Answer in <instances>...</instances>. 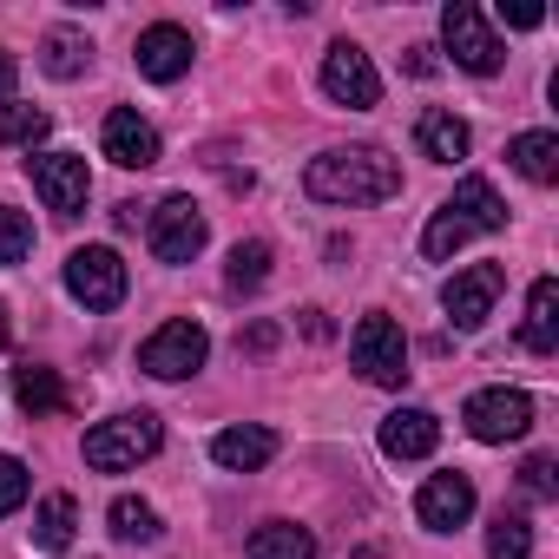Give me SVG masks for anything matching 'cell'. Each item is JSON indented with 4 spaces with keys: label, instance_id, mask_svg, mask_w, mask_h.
I'll return each instance as SVG.
<instances>
[{
    "label": "cell",
    "instance_id": "23",
    "mask_svg": "<svg viewBox=\"0 0 559 559\" xmlns=\"http://www.w3.org/2000/svg\"><path fill=\"white\" fill-rule=\"evenodd\" d=\"M73 526H80V500H73V493H47V500L34 507V546L67 552V546H73Z\"/></svg>",
    "mask_w": 559,
    "mask_h": 559
},
{
    "label": "cell",
    "instance_id": "27",
    "mask_svg": "<svg viewBox=\"0 0 559 559\" xmlns=\"http://www.w3.org/2000/svg\"><path fill=\"white\" fill-rule=\"evenodd\" d=\"M487 559H533V520L500 507L493 526H487Z\"/></svg>",
    "mask_w": 559,
    "mask_h": 559
},
{
    "label": "cell",
    "instance_id": "22",
    "mask_svg": "<svg viewBox=\"0 0 559 559\" xmlns=\"http://www.w3.org/2000/svg\"><path fill=\"white\" fill-rule=\"evenodd\" d=\"M40 67H47L53 80H80V73L93 67V40H86L80 27H53V34L40 40Z\"/></svg>",
    "mask_w": 559,
    "mask_h": 559
},
{
    "label": "cell",
    "instance_id": "21",
    "mask_svg": "<svg viewBox=\"0 0 559 559\" xmlns=\"http://www.w3.org/2000/svg\"><path fill=\"white\" fill-rule=\"evenodd\" d=\"M14 402L40 421V415H60L67 408V382L53 376V369H40V362H21L14 369Z\"/></svg>",
    "mask_w": 559,
    "mask_h": 559
},
{
    "label": "cell",
    "instance_id": "4",
    "mask_svg": "<svg viewBox=\"0 0 559 559\" xmlns=\"http://www.w3.org/2000/svg\"><path fill=\"white\" fill-rule=\"evenodd\" d=\"M349 362H356L362 382L402 389V382H408V336H402V323L382 317V310H369V317L356 323V336H349Z\"/></svg>",
    "mask_w": 559,
    "mask_h": 559
},
{
    "label": "cell",
    "instance_id": "36",
    "mask_svg": "<svg viewBox=\"0 0 559 559\" xmlns=\"http://www.w3.org/2000/svg\"><path fill=\"white\" fill-rule=\"evenodd\" d=\"M304 336H317V343H323V336H330V317H323V310H304Z\"/></svg>",
    "mask_w": 559,
    "mask_h": 559
},
{
    "label": "cell",
    "instance_id": "9",
    "mask_svg": "<svg viewBox=\"0 0 559 559\" xmlns=\"http://www.w3.org/2000/svg\"><path fill=\"white\" fill-rule=\"evenodd\" d=\"M461 421H467V435L474 441H520L526 428H533V395L526 389H474L467 395V408H461Z\"/></svg>",
    "mask_w": 559,
    "mask_h": 559
},
{
    "label": "cell",
    "instance_id": "7",
    "mask_svg": "<svg viewBox=\"0 0 559 559\" xmlns=\"http://www.w3.org/2000/svg\"><path fill=\"white\" fill-rule=\"evenodd\" d=\"M67 290L86 304V310H119L126 304V263L112 243H80L67 257Z\"/></svg>",
    "mask_w": 559,
    "mask_h": 559
},
{
    "label": "cell",
    "instance_id": "32",
    "mask_svg": "<svg viewBox=\"0 0 559 559\" xmlns=\"http://www.w3.org/2000/svg\"><path fill=\"white\" fill-rule=\"evenodd\" d=\"M402 67H408L415 80H428V73H435V47H408V53H402Z\"/></svg>",
    "mask_w": 559,
    "mask_h": 559
},
{
    "label": "cell",
    "instance_id": "1",
    "mask_svg": "<svg viewBox=\"0 0 559 559\" xmlns=\"http://www.w3.org/2000/svg\"><path fill=\"white\" fill-rule=\"evenodd\" d=\"M304 191L317 204H382V198L402 191V165L382 145H336V152L310 158Z\"/></svg>",
    "mask_w": 559,
    "mask_h": 559
},
{
    "label": "cell",
    "instance_id": "6",
    "mask_svg": "<svg viewBox=\"0 0 559 559\" xmlns=\"http://www.w3.org/2000/svg\"><path fill=\"white\" fill-rule=\"evenodd\" d=\"M204 356H211L204 323L178 317V323H165V330H152V336H145L139 369H145V376H158V382H185V376H198V369H204Z\"/></svg>",
    "mask_w": 559,
    "mask_h": 559
},
{
    "label": "cell",
    "instance_id": "3",
    "mask_svg": "<svg viewBox=\"0 0 559 559\" xmlns=\"http://www.w3.org/2000/svg\"><path fill=\"white\" fill-rule=\"evenodd\" d=\"M158 448H165V421L152 408H132V415L86 428V467H99V474H126V467L152 461Z\"/></svg>",
    "mask_w": 559,
    "mask_h": 559
},
{
    "label": "cell",
    "instance_id": "2",
    "mask_svg": "<svg viewBox=\"0 0 559 559\" xmlns=\"http://www.w3.org/2000/svg\"><path fill=\"white\" fill-rule=\"evenodd\" d=\"M487 230H507V204H500V191H493L487 178H461L454 198L428 217V230H421V257L448 263L467 237H487Z\"/></svg>",
    "mask_w": 559,
    "mask_h": 559
},
{
    "label": "cell",
    "instance_id": "25",
    "mask_svg": "<svg viewBox=\"0 0 559 559\" xmlns=\"http://www.w3.org/2000/svg\"><path fill=\"white\" fill-rule=\"evenodd\" d=\"M106 520H112V533H119L126 546H152V539L165 533V520H158V507H152V500H132V493H119Z\"/></svg>",
    "mask_w": 559,
    "mask_h": 559
},
{
    "label": "cell",
    "instance_id": "18",
    "mask_svg": "<svg viewBox=\"0 0 559 559\" xmlns=\"http://www.w3.org/2000/svg\"><path fill=\"white\" fill-rule=\"evenodd\" d=\"M520 343L533 356L559 349V284H552V276H539V284L526 290V330H520Z\"/></svg>",
    "mask_w": 559,
    "mask_h": 559
},
{
    "label": "cell",
    "instance_id": "17",
    "mask_svg": "<svg viewBox=\"0 0 559 559\" xmlns=\"http://www.w3.org/2000/svg\"><path fill=\"white\" fill-rule=\"evenodd\" d=\"M415 145H421V158H435V165H461L467 145H474V132H467V119H454L448 106H428V112L415 119Z\"/></svg>",
    "mask_w": 559,
    "mask_h": 559
},
{
    "label": "cell",
    "instance_id": "8",
    "mask_svg": "<svg viewBox=\"0 0 559 559\" xmlns=\"http://www.w3.org/2000/svg\"><path fill=\"white\" fill-rule=\"evenodd\" d=\"M27 178H34V191L47 198L53 217H80L86 198H93V171H86L80 152H34L27 158Z\"/></svg>",
    "mask_w": 559,
    "mask_h": 559
},
{
    "label": "cell",
    "instance_id": "15",
    "mask_svg": "<svg viewBox=\"0 0 559 559\" xmlns=\"http://www.w3.org/2000/svg\"><path fill=\"white\" fill-rule=\"evenodd\" d=\"M191 34L185 27H171V21H158V27H145L139 34V47H132V60H139V73L145 80H158V86H171V80H185L191 73Z\"/></svg>",
    "mask_w": 559,
    "mask_h": 559
},
{
    "label": "cell",
    "instance_id": "5",
    "mask_svg": "<svg viewBox=\"0 0 559 559\" xmlns=\"http://www.w3.org/2000/svg\"><path fill=\"white\" fill-rule=\"evenodd\" d=\"M441 40H448V53H454V67L461 73H500V34L487 27V14L474 8V0H448V8H441Z\"/></svg>",
    "mask_w": 559,
    "mask_h": 559
},
{
    "label": "cell",
    "instance_id": "33",
    "mask_svg": "<svg viewBox=\"0 0 559 559\" xmlns=\"http://www.w3.org/2000/svg\"><path fill=\"white\" fill-rule=\"evenodd\" d=\"M500 21H507V27H520V34H526V27H539V21H546V14H539V8H500Z\"/></svg>",
    "mask_w": 559,
    "mask_h": 559
},
{
    "label": "cell",
    "instance_id": "12",
    "mask_svg": "<svg viewBox=\"0 0 559 559\" xmlns=\"http://www.w3.org/2000/svg\"><path fill=\"white\" fill-rule=\"evenodd\" d=\"M204 237H211V224H204V211H198L185 191H171V198L152 211V257H158V263H191V257L204 250Z\"/></svg>",
    "mask_w": 559,
    "mask_h": 559
},
{
    "label": "cell",
    "instance_id": "16",
    "mask_svg": "<svg viewBox=\"0 0 559 559\" xmlns=\"http://www.w3.org/2000/svg\"><path fill=\"white\" fill-rule=\"evenodd\" d=\"M435 448H441V421L428 408H395L382 421V454L389 461H428Z\"/></svg>",
    "mask_w": 559,
    "mask_h": 559
},
{
    "label": "cell",
    "instance_id": "30",
    "mask_svg": "<svg viewBox=\"0 0 559 559\" xmlns=\"http://www.w3.org/2000/svg\"><path fill=\"white\" fill-rule=\"evenodd\" d=\"M27 487H34V480H27V467H21L14 454H0V520L27 507Z\"/></svg>",
    "mask_w": 559,
    "mask_h": 559
},
{
    "label": "cell",
    "instance_id": "13",
    "mask_svg": "<svg viewBox=\"0 0 559 559\" xmlns=\"http://www.w3.org/2000/svg\"><path fill=\"white\" fill-rule=\"evenodd\" d=\"M99 145H106V158H112V165H126V171H152V165L165 158V145H158V132H152V119H139L132 106H112V112H106Z\"/></svg>",
    "mask_w": 559,
    "mask_h": 559
},
{
    "label": "cell",
    "instance_id": "34",
    "mask_svg": "<svg viewBox=\"0 0 559 559\" xmlns=\"http://www.w3.org/2000/svg\"><path fill=\"white\" fill-rule=\"evenodd\" d=\"M243 349H250V356H263V349H276V330H270V323H257V330L243 336Z\"/></svg>",
    "mask_w": 559,
    "mask_h": 559
},
{
    "label": "cell",
    "instance_id": "20",
    "mask_svg": "<svg viewBox=\"0 0 559 559\" xmlns=\"http://www.w3.org/2000/svg\"><path fill=\"white\" fill-rule=\"evenodd\" d=\"M243 559H317V533L297 526V520H270V526L250 533Z\"/></svg>",
    "mask_w": 559,
    "mask_h": 559
},
{
    "label": "cell",
    "instance_id": "14",
    "mask_svg": "<svg viewBox=\"0 0 559 559\" xmlns=\"http://www.w3.org/2000/svg\"><path fill=\"white\" fill-rule=\"evenodd\" d=\"M467 513H474V480H467L461 467L421 480V493H415V520H421L428 533H454V526H467Z\"/></svg>",
    "mask_w": 559,
    "mask_h": 559
},
{
    "label": "cell",
    "instance_id": "31",
    "mask_svg": "<svg viewBox=\"0 0 559 559\" xmlns=\"http://www.w3.org/2000/svg\"><path fill=\"white\" fill-rule=\"evenodd\" d=\"M520 487H526L533 500H552V493H559V467H552V454H533V461L520 467Z\"/></svg>",
    "mask_w": 559,
    "mask_h": 559
},
{
    "label": "cell",
    "instance_id": "37",
    "mask_svg": "<svg viewBox=\"0 0 559 559\" xmlns=\"http://www.w3.org/2000/svg\"><path fill=\"white\" fill-rule=\"evenodd\" d=\"M8 336H14V323H8V310H0V343H8Z\"/></svg>",
    "mask_w": 559,
    "mask_h": 559
},
{
    "label": "cell",
    "instance_id": "24",
    "mask_svg": "<svg viewBox=\"0 0 559 559\" xmlns=\"http://www.w3.org/2000/svg\"><path fill=\"white\" fill-rule=\"evenodd\" d=\"M507 158H513V171L533 178V185H552V178H559V139H552V132H520V139L507 145Z\"/></svg>",
    "mask_w": 559,
    "mask_h": 559
},
{
    "label": "cell",
    "instance_id": "29",
    "mask_svg": "<svg viewBox=\"0 0 559 559\" xmlns=\"http://www.w3.org/2000/svg\"><path fill=\"white\" fill-rule=\"evenodd\" d=\"M34 257V217L0 204V263H27Z\"/></svg>",
    "mask_w": 559,
    "mask_h": 559
},
{
    "label": "cell",
    "instance_id": "19",
    "mask_svg": "<svg viewBox=\"0 0 559 559\" xmlns=\"http://www.w3.org/2000/svg\"><path fill=\"white\" fill-rule=\"evenodd\" d=\"M270 454H276V435H270V428H224V435L211 441V461L230 467V474H250V467H263Z\"/></svg>",
    "mask_w": 559,
    "mask_h": 559
},
{
    "label": "cell",
    "instance_id": "10",
    "mask_svg": "<svg viewBox=\"0 0 559 559\" xmlns=\"http://www.w3.org/2000/svg\"><path fill=\"white\" fill-rule=\"evenodd\" d=\"M500 290H507V270H500V263H467V270H454V276H448L441 310H448V323H454V330H480V323L493 317Z\"/></svg>",
    "mask_w": 559,
    "mask_h": 559
},
{
    "label": "cell",
    "instance_id": "26",
    "mask_svg": "<svg viewBox=\"0 0 559 559\" xmlns=\"http://www.w3.org/2000/svg\"><path fill=\"white\" fill-rule=\"evenodd\" d=\"M224 284H230L237 297L263 290V284H270V243H257V237H250V243H237V250H230V263H224Z\"/></svg>",
    "mask_w": 559,
    "mask_h": 559
},
{
    "label": "cell",
    "instance_id": "11",
    "mask_svg": "<svg viewBox=\"0 0 559 559\" xmlns=\"http://www.w3.org/2000/svg\"><path fill=\"white\" fill-rule=\"evenodd\" d=\"M323 93H330L336 106H349V112H369V106L382 99V73L369 67V53H362L356 40H336V47L323 53Z\"/></svg>",
    "mask_w": 559,
    "mask_h": 559
},
{
    "label": "cell",
    "instance_id": "28",
    "mask_svg": "<svg viewBox=\"0 0 559 559\" xmlns=\"http://www.w3.org/2000/svg\"><path fill=\"white\" fill-rule=\"evenodd\" d=\"M47 126H53V119H47L40 106H21V99L0 106V145H27V152H34V145L47 139Z\"/></svg>",
    "mask_w": 559,
    "mask_h": 559
},
{
    "label": "cell",
    "instance_id": "35",
    "mask_svg": "<svg viewBox=\"0 0 559 559\" xmlns=\"http://www.w3.org/2000/svg\"><path fill=\"white\" fill-rule=\"evenodd\" d=\"M14 99V53H0V106Z\"/></svg>",
    "mask_w": 559,
    "mask_h": 559
}]
</instances>
